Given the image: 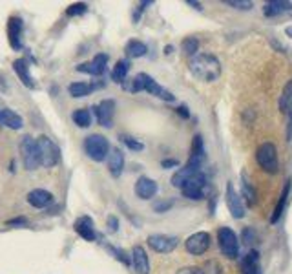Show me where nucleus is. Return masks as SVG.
<instances>
[{"mask_svg":"<svg viewBox=\"0 0 292 274\" xmlns=\"http://www.w3.org/2000/svg\"><path fill=\"white\" fill-rule=\"evenodd\" d=\"M26 223H28V219H26V218H15V219H9L8 225L15 227V225H26Z\"/></svg>","mask_w":292,"mask_h":274,"instance_id":"nucleus-44","label":"nucleus"},{"mask_svg":"<svg viewBox=\"0 0 292 274\" xmlns=\"http://www.w3.org/2000/svg\"><path fill=\"white\" fill-rule=\"evenodd\" d=\"M256 161L269 174H278L279 170V159H278V148L272 143L259 144L256 152Z\"/></svg>","mask_w":292,"mask_h":274,"instance_id":"nucleus-4","label":"nucleus"},{"mask_svg":"<svg viewBox=\"0 0 292 274\" xmlns=\"http://www.w3.org/2000/svg\"><path fill=\"white\" fill-rule=\"evenodd\" d=\"M106 159H108V170L112 178H121L122 170H124V154H122L121 148H110V154Z\"/></svg>","mask_w":292,"mask_h":274,"instance_id":"nucleus-13","label":"nucleus"},{"mask_svg":"<svg viewBox=\"0 0 292 274\" xmlns=\"http://www.w3.org/2000/svg\"><path fill=\"white\" fill-rule=\"evenodd\" d=\"M37 143V152H39V161L40 166L44 168H53L61 161V148L57 143H53L48 135H39L35 139Z\"/></svg>","mask_w":292,"mask_h":274,"instance_id":"nucleus-2","label":"nucleus"},{"mask_svg":"<svg viewBox=\"0 0 292 274\" xmlns=\"http://www.w3.org/2000/svg\"><path fill=\"white\" fill-rule=\"evenodd\" d=\"M285 33H287L288 37H292V26H288L287 30H285Z\"/></svg>","mask_w":292,"mask_h":274,"instance_id":"nucleus-48","label":"nucleus"},{"mask_svg":"<svg viewBox=\"0 0 292 274\" xmlns=\"http://www.w3.org/2000/svg\"><path fill=\"white\" fill-rule=\"evenodd\" d=\"M22 30H24V22H22L20 17H11L8 20V35H9V44L13 46L15 49L20 48V35Z\"/></svg>","mask_w":292,"mask_h":274,"instance_id":"nucleus-19","label":"nucleus"},{"mask_svg":"<svg viewBox=\"0 0 292 274\" xmlns=\"http://www.w3.org/2000/svg\"><path fill=\"white\" fill-rule=\"evenodd\" d=\"M146 52H148V48H146V44L141 42V40H130V42L126 44V55L130 57V59L144 57Z\"/></svg>","mask_w":292,"mask_h":274,"instance_id":"nucleus-28","label":"nucleus"},{"mask_svg":"<svg viewBox=\"0 0 292 274\" xmlns=\"http://www.w3.org/2000/svg\"><path fill=\"white\" fill-rule=\"evenodd\" d=\"M288 192H290V181L285 183L283 192H281V196H279L278 205H276L274 212H272V216H271V223H272V225H276V223H278V219L281 218V214H283L285 205H287V200H288Z\"/></svg>","mask_w":292,"mask_h":274,"instance_id":"nucleus-24","label":"nucleus"},{"mask_svg":"<svg viewBox=\"0 0 292 274\" xmlns=\"http://www.w3.org/2000/svg\"><path fill=\"white\" fill-rule=\"evenodd\" d=\"M114 108H115V103L112 99L100 101L99 105L95 106V117H97V121H99L100 127H104V128L112 127V121H114Z\"/></svg>","mask_w":292,"mask_h":274,"instance_id":"nucleus-11","label":"nucleus"},{"mask_svg":"<svg viewBox=\"0 0 292 274\" xmlns=\"http://www.w3.org/2000/svg\"><path fill=\"white\" fill-rule=\"evenodd\" d=\"M285 115H288V122H287V141H292V103L288 105L287 113H285Z\"/></svg>","mask_w":292,"mask_h":274,"instance_id":"nucleus-41","label":"nucleus"},{"mask_svg":"<svg viewBox=\"0 0 292 274\" xmlns=\"http://www.w3.org/2000/svg\"><path fill=\"white\" fill-rule=\"evenodd\" d=\"M241 238H243V243L247 245V247H249V245H254V243H256L257 236H256V231H254L252 227H249V229H245V231H243Z\"/></svg>","mask_w":292,"mask_h":274,"instance_id":"nucleus-36","label":"nucleus"},{"mask_svg":"<svg viewBox=\"0 0 292 274\" xmlns=\"http://www.w3.org/2000/svg\"><path fill=\"white\" fill-rule=\"evenodd\" d=\"M122 143L126 144V146L130 148V150H136V152H141V150L144 148V144L141 143V141H136L134 137H126V135L122 137Z\"/></svg>","mask_w":292,"mask_h":274,"instance_id":"nucleus-38","label":"nucleus"},{"mask_svg":"<svg viewBox=\"0 0 292 274\" xmlns=\"http://www.w3.org/2000/svg\"><path fill=\"white\" fill-rule=\"evenodd\" d=\"M241 196H243V200L249 203V207H252V205H256V190H254L252 183L249 181V178H247V174H241Z\"/></svg>","mask_w":292,"mask_h":274,"instance_id":"nucleus-27","label":"nucleus"},{"mask_svg":"<svg viewBox=\"0 0 292 274\" xmlns=\"http://www.w3.org/2000/svg\"><path fill=\"white\" fill-rule=\"evenodd\" d=\"M73 227H75V232H77L83 239H86V241H95L97 236H99L95 232V227H93L92 218H88V216L78 218Z\"/></svg>","mask_w":292,"mask_h":274,"instance_id":"nucleus-16","label":"nucleus"},{"mask_svg":"<svg viewBox=\"0 0 292 274\" xmlns=\"http://www.w3.org/2000/svg\"><path fill=\"white\" fill-rule=\"evenodd\" d=\"M20 157L26 170H37L40 166L39 152H37V143L31 135H24L20 139Z\"/></svg>","mask_w":292,"mask_h":274,"instance_id":"nucleus-7","label":"nucleus"},{"mask_svg":"<svg viewBox=\"0 0 292 274\" xmlns=\"http://www.w3.org/2000/svg\"><path fill=\"white\" fill-rule=\"evenodd\" d=\"M131 263H134V269H136L137 274H150L148 254L141 245H136L131 248Z\"/></svg>","mask_w":292,"mask_h":274,"instance_id":"nucleus-14","label":"nucleus"},{"mask_svg":"<svg viewBox=\"0 0 292 274\" xmlns=\"http://www.w3.org/2000/svg\"><path fill=\"white\" fill-rule=\"evenodd\" d=\"M97 88V84H88V83H71L68 86V91L73 99H81V97L90 95L93 90Z\"/></svg>","mask_w":292,"mask_h":274,"instance_id":"nucleus-26","label":"nucleus"},{"mask_svg":"<svg viewBox=\"0 0 292 274\" xmlns=\"http://www.w3.org/2000/svg\"><path fill=\"white\" fill-rule=\"evenodd\" d=\"M184 247L190 254L194 256H201L205 254L210 247V234L208 232H196V234L188 236L187 241H184Z\"/></svg>","mask_w":292,"mask_h":274,"instance_id":"nucleus-9","label":"nucleus"},{"mask_svg":"<svg viewBox=\"0 0 292 274\" xmlns=\"http://www.w3.org/2000/svg\"><path fill=\"white\" fill-rule=\"evenodd\" d=\"M108 251L112 254H115V258H117L119 261H121V263H124V265H130L131 263V258H128V254L124 253V251H121V248H115V247H108Z\"/></svg>","mask_w":292,"mask_h":274,"instance_id":"nucleus-37","label":"nucleus"},{"mask_svg":"<svg viewBox=\"0 0 292 274\" xmlns=\"http://www.w3.org/2000/svg\"><path fill=\"white\" fill-rule=\"evenodd\" d=\"M218 245L221 248L223 256L230 258V260H235L240 256V239L228 227H221L218 231Z\"/></svg>","mask_w":292,"mask_h":274,"instance_id":"nucleus-6","label":"nucleus"},{"mask_svg":"<svg viewBox=\"0 0 292 274\" xmlns=\"http://www.w3.org/2000/svg\"><path fill=\"white\" fill-rule=\"evenodd\" d=\"M208 188H210L208 178H206L203 172H199V174L192 176V178L188 179V181L184 183V185L179 188V190L183 192V196L188 197V200L199 201V200H203V197L206 196Z\"/></svg>","mask_w":292,"mask_h":274,"instance_id":"nucleus-5","label":"nucleus"},{"mask_svg":"<svg viewBox=\"0 0 292 274\" xmlns=\"http://www.w3.org/2000/svg\"><path fill=\"white\" fill-rule=\"evenodd\" d=\"M106 62H108V55H104V53H99V55H97L92 62L78 64L77 71H81V73L93 75V77H100V75L104 73V70H106Z\"/></svg>","mask_w":292,"mask_h":274,"instance_id":"nucleus-12","label":"nucleus"},{"mask_svg":"<svg viewBox=\"0 0 292 274\" xmlns=\"http://www.w3.org/2000/svg\"><path fill=\"white\" fill-rule=\"evenodd\" d=\"M201 270H203V274H221V265H219V261L210 260L201 267Z\"/></svg>","mask_w":292,"mask_h":274,"instance_id":"nucleus-35","label":"nucleus"},{"mask_svg":"<svg viewBox=\"0 0 292 274\" xmlns=\"http://www.w3.org/2000/svg\"><path fill=\"white\" fill-rule=\"evenodd\" d=\"M86 11H88V4L77 2V4H71L70 8L66 9V15H68V17H81V15H84Z\"/></svg>","mask_w":292,"mask_h":274,"instance_id":"nucleus-33","label":"nucleus"},{"mask_svg":"<svg viewBox=\"0 0 292 274\" xmlns=\"http://www.w3.org/2000/svg\"><path fill=\"white\" fill-rule=\"evenodd\" d=\"M241 274H259V253L252 248L241 261Z\"/></svg>","mask_w":292,"mask_h":274,"instance_id":"nucleus-23","label":"nucleus"},{"mask_svg":"<svg viewBox=\"0 0 292 274\" xmlns=\"http://www.w3.org/2000/svg\"><path fill=\"white\" fill-rule=\"evenodd\" d=\"M13 70L15 73L18 75V79H20V83L24 84V86H28L30 90H35L37 84L35 81H33V77H31L30 66H28V62L24 61V59H17V61L13 62Z\"/></svg>","mask_w":292,"mask_h":274,"instance_id":"nucleus-18","label":"nucleus"},{"mask_svg":"<svg viewBox=\"0 0 292 274\" xmlns=\"http://www.w3.org/2000/svg\"><path fill=\"white\" fill-rule=\"evenodd\" d=\"M148 247L155 253H161V254H168L172 253L175 247H177L179 239L175 236H168V234H152L148 236Z\"/></svg>","mask_w":292,"mask_h":274,"instance_id":"nucleus-8","label":"nucleus"},{"mask_svg":"<svg viewBox=\"0 0 292 274\" xmlns=\"http://www.w3.org/2000/svg\"><path fill=\"white\" fill-rule=\"evenodd\" d=\"M26 200L28 203H30L31 207H35V209H46L53 201V194L48 190H44V188H35V190L28 192Z\"/></svg>","mask_w":292,"mask_h":274,"instance_id":"nucleus-17","label":"nucleus"},{"mask_svg":"<svg viewBox=\"0 0 292 274\" xmlns=\"http://www.w3.org/2000/svg\"><path fill=\"white\" fill-rule=\"evenodd\" d=\"M71 119H73L75 124H77V127H81V128H88L90 124H92V113H90V110H88V108L75 110L73 115H71Z\"/></svg>","mask_w":292,"mask_h":274,"instance_id":"nucleus-30","label":"nucleus"},{"mask_svg":"<svg viewBox=\"0 0 292 274\" xmlns=\"http://www.w3.org/2000/svg\"><path fill=\"white\" fill-rule=\"evenodd\" d=\"M177 113H179V115H181V117H184V119L190 117V112H188L187 106H179V108H177Z\"/></svg>","mask_w":292,"mask_h":274,"instance_id":"nucleus-45","label":"nucleus"},{"mask_svg":"<svg viewBox=\"0 0 292 274\" xmlns=\"http://www.w3.org/2000/svg\"><path fill=\"white\" fill-rule=\"evenodd\" d=\"M201 168H197V166H192V165H184V168H179L177 172L174 174V178H172V185H174L175 188H181L184 185V183L188 181V179L192 178V176L199 174Z\"/></svg>","mask_w":292,"mask_h":274,"instance_id":"nucleus-22","label":"nucleus"},{"mask_svg":"<svg viewBox=\"0 0 292 274\" xmlns=\"http://www.w3.org/2000/svg\"><path fill=\"white\" fill-rule=\"evenodd\" d=\"M136 196L141 197V200H152L153 196L157 194V190H159V187H157V183L153 181V179L150 178H139L136 183Z\"/></svg>","mask_w":292,"mask_h":274,"instance_id":"nucleus-15","label":"nucleus"},{"mask_svg":"<svg viewBox=\"0 0 292 274\" xmlns=\"http://www.w3.org/2000/svg\"><path fill=\"white\" fill-rule=\"evenodd\" d=\"M292 9V2H283V0H271L263 4V13L267 17H279Z\"/></svg>","mask_w":292,"mask_h":274,"instance_id":"nucleus-21","label":"nucleus"},{"mask_svg":"<svg viewBox=\"0 0 292 274\" xmlns=\"http://www.w3.org/2000/svg\"><path fill=\"white\" fill-rule=\"evenodd\" d=\"M172 205H174V201L168 200V201H157L155 205H153V210L155 212H166L168 209H172Z\"/></svg>","mask_w":292,"mask_h":274,"instance_id":"nucleus-39","label":"nucleus"},{"mask_svg":"<svg viewBox=\"0 0 292 274\" xmlns=\"http://www.w3.org/2000/svg\"><path fill=\"white\" fill-rule=\"evenodd\" d=\"M172 52H174V48H172V46H166V48H165V53H166V55H170Z\"/></svg>","mask_w":292,"mask_h":274,"instance_id":"nucleus-47","label":"nucleus"},{"mask_svg":"<svg viewBox=\"0 0 292 274\" xmlns=\"http://www.w3.org/2000/svg\"><path fill=\"white\" fill-rule=\"evenodd\" d=\"M84 152L86 156L92 159V161H104L106 157L110 154V143L106 139L104 135H99V134H93V135H88L84 139Z\"/></svg>","mask_w":292,"mask_h":274,"instance_id":"nucleus-3","label":"nucleus"},{"mask_svg":"<svg viewBox=\"0 0 292 274\" xmlns=\"http://www.w3.org/2000/svg\"><path fill=\"white\" fill-rule=\"evenodd\" d=\"M197 49H199V40L194 39V37H188V39L183 40V52L187 53L190 59L194 55H197Z\"/></svg>","mask_w":292,"mask_h":274,"instance_id":"nucleus-32","label":"nucleus"},{"mask_svg":"<svg viewBox=\"0 0 292 274\" xmlns=\"http://www.w3.org/2000/svg\"><path fill=\"white\" fill-rule=\"evenodd\" d=\"M106 227H108V232L115 234V232L119 231V219H117V216H110L108 221H106Z\"/></svg>","mask_w":292,"mask_h":274,"instance_id":"nucleus-40","label":"nucleus"},{"mask_svg":"<svg viewBox=\"0 0 292 274\" xmlns=\"http://www.w3.org/2000/svg\"><path fill=\"white\" fill-rule=\"evenodd\" d=\"M290 103H292V81H288L287 86L283 88V93L279 97V112L287 113V108Z\"/></svg>","mask_w":292,"mask_h":274,"instance_id":"nucleus-31","label":"nucleus"},{"mask_svg":"<svg viewBox=\"0 0 292 274\" xmlns=\"http://www.w3.org/2000/svg\"><path fill=\"white\" fill-rule=\"evenodd\" d=\"M128 70H130V62L124 61V59L117 61V64L114 66V71H112V79H114V83L122 84V81H124V79H126V75H128Z\"/></svg>","mask_w":292,"mask_h":274,"instance_id":"nucleus-29","label":"nucleus"},{"mask_svg":"<svg viewBox=\"0 0 292 274\" xmlns=\"http://www.w3.org/2000/svg\"><path fill=\"white\" fill-rule=\"evenodd\" d=\"M144 91H148V93H152V95H155V97H159V99L166 101V103H174V101H175V97L172 95L170 91L165 90L161 84H157L153 79H150V81H148V84H146V90H144Z\"/></svg>","mask_w":292,"mask_h":274,"instance_id":"nucleus-25","label":"nucleus"},{"mask_svg":"<svg viewBox=\"0 0 292 274\" xmlns=\"http://www.w3.org/2000/svg\"><path fill=\"white\" fill-rule=\"evenodd\" d=\"M0 124L6 128H11V130H20L24 127V121L18 113H15L13 110L9 108H2L0 110Z\"/></svg>","mask_w":292,"mask_h":274,"instance_id":"nucleus-20","label":"nucleus"},{"mask_svg":"<svg viewBox=\"0 0 292 274\" xmlns=\"http://www.w3.org/2000/svg\"><path fill=\"white\" fill-rule=\"evenodd\" d=\"M161 166L163 168H174V166H179V161L177 159H163Z\"/></svg>","mask_w":292,"mask_h":274,"instance_id":"nucleus-43","label":"nucleus"},{"mask_svg":"<svg viewBox=\"0 0 292 274\" xmlns=\"http://www.w3.org/2000/svg\"><path fill=\"white\" fill-rule=\"evenodd\" d=\"M188 68H190V73L194 77L205 81V83H214L221 75V62H219L218 57L210 55V53L194 55L188 62Z\"/></svg>","mask_w":292,"mask_h":274,"instance_id":"nucleus-1","label":"nucleus"},{"mask_svg":"<svg viewBox=\"0 0 292 274\" xmlns=\"http://www.w3.org/2000/svg\"><path fill=\"white\" fill-rule=\"evenodd\" d=\"M227 207L230 210L232 218L235 219H243L245 218V205L241 196L237 194V190L234 188V183L227 185Z\"/></svg>","mask_w":292,"mask_h":274,"instance_id":"nucleus-10","label":"nucleus"},{"mask_svg":"<svg viewBox=\"0 0 292 274\" xmlns=\"http://www.w3.org/2000/svg\"><path fill=\"white\" fill-rule=\"evenodd\" d=\"M187 4H188V6H192V8H194V9H197V11H201V9H203V8H201L199 2H194V0H188Z\"/></svg>","mask_w":292,"mask_h":274,"instance_id":"nucleus-46","label":"nucleus"},{"mask_svg":"<svg viewBox=\"0 0 292 274\" xmlns=\"http://www.w3.org/2000/svg\"><path fill=\"white\" fill-rule=\"evenodd\" d=\"M225 4L234 9H240V11H249V9H252V2H249V0H227Z\"/></svg>","mask_w":292,"mask_h":274,"instance_id":"nucleus-34","label":"nucleus"},{"mask_svg":"<svg viewBox=\"0 0 292 274\" xmlns=\"http://www.w3.org/2000/svg\"><path fill=\"white\" fill-rule=\"evenodd\" d=\"M177 274H203L201 267H183V269H179Z\"/></svg>","mask_w":292,"mask_h":274,"instance_id":"nucleus-42","label":"nucleus"}]
</instances>
